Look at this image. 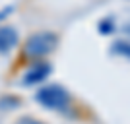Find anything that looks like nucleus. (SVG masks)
I'll use <instances>...</instances> for the list:
<instances>
[{"label": "nucleus", "mask_w": 130, "mask_h": 124, "mask_svg": "<svg viewBox=\"0 0 130 124\" xmlns=\"http://www.w3.org/2000/svg\"><path fill=\"white\" fill-rule=\"evenodd\" d=\"M60 45V37L56 31L51 29H39V31L27 35L18 47V66H27L37 60H49L51 54L56 52Z\"/></svg>", "instance_id": "f257e3e1"}, {"label": "nucleus", "mask_w": 130, "mask_h": 124, "mask_svg": "<svg viewBox=\"0 0 130 124\" xmlns=\"http://www.w3.org/2000/svg\"><path fill=\"white\" fill-rule=\"evenodd\" d=\"M35 99L41 107L54 111V113H68L72 109V103H74L70 91L58 83H49V85L39 87L35 93Z\"/></svg>", "instance_id": "f03ea898"}, {"label": "nucleus", "mask_w": 130, "mask_h": 124, "mask_svg": "<svg viewBox=\"0 0 130 124\" xmlns=\"http://www.w3.org/2000/svg\"><path fill=\"white\" fill-rule=\"evenodd\" d=\"M23 68H25L23 70V85H39L53 72V66L49 60H37V62H31Z\"/></svg>", "instance_id": "7ed1b4c3"}, {"label": "nucleus", "mask_w": 130, "mask_h": 124, "mask_svg": "<svg viewBox=\"0 0 130 124\" xmlns=\"http://www.w3.org/2000/svg\"><path fill=\"white\" fill-rule=\"evenodd\" d=\"M20 47V35L14 25H0V54H10Z\"/></svg>", "instance_id": "20e7f679"}, {"label": "nucleus", "mask_w": 130, "mask_h": 124, "mask_svg": "<svg viewBox=\"0 0 130 124\" xmlns=\"http://www.w3.org/2000/svg\"><path fill=\"white\" fill-rule=\"evenodd\" d=\"M18 105H22V99L14 97V95H6V97L0 99V109L2 111H10V109L18 107Z\"/></svg>", "instance_id": "39448f33"}, {"label": "nucleus", "mask_w": 130, "mask_h": 124, "mask_svg": "<svg viewBox=\"0 0 130 124\" xmlns=\"http://www.w3.org/2000/svg\"><path fill=\"white\" fill-rule=\"evenodd\" d=\"M113 52L120 54V56H124V58H130V43H126V41H117V43L113 45Z\"/></svg>", "instance_id": "423d86ee"}, {"label": "nucleus", "mask_w": 130, "mask_h": 124, "mask_svg": "<svg viewBox=\"0 0 130 124\" xmlns=\"http://www.w3.org/2000/svg\"><path fill=\"white\" fill-rule=\"evenodd\" d=\"M14 124H47V122L41 120L39 116H33V114H22L14 120Z\"/></svg>", "instance_id": "0eeeda50"}, {"label": "nucleus", "mask_w": 130, "mask_h": 124, "mask_svg": "<svg viewBox=\"0 0 130 124\" xmlns=\"http://www.w3.org/2000/svg\"><path fill=\"white\" fill-rule=\"evenodd\" d=\"M99 31L103 33V35H105V33H113V22H111V20H109V22L103 20V22L99 23Z\"/></svg>", "instance_id": "6e6552de"}, {"label": "nucleus", "mask_w": 130, "mask_h": 124, "mask_svg": "<svg viewBox=\"0 0 130 124\" xmlns=\"http://www.w3.org/2000/svg\"><path fill=\"white\" fill-rule=\"evenodd\" d=\"M10 12H14V8H12V6H8V8H4V10L0 12V22H2V20H4V17L10 14Z\"/></svg>", "instance_id": "1a4fd4ad"}]
</instances>
